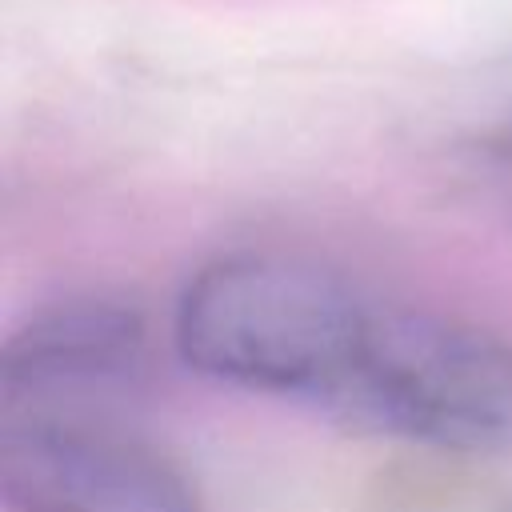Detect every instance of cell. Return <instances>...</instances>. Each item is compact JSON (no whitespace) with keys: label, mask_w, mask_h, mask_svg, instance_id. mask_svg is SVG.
Here are the masks:
<instances>
[{"label":"cell","mask_w":512,"mask_h":512,"mask_svg":"<svg viewBox=\"0 0 512 512\" xmlns=\"http://www.w3.org/2000/svg\"><path fill=\"white\" fill-rule=\"evenodd\" d=\"M172 340L192 372L352 432L452 456L512 452V344L500 332L384 300L308 256L208 260L176 300Z\"/></svg>","instance_id":"1"},{"label":"cell","mask_w":512,"mask_h":512,"mask_svg":"<svg viewBox=\"0 0 512 512\" xmlns=\"http://www.w3.org/2000/svg\"><path fill=\"white\" fill-rule=\"evenodd\" d=\"M0 496L8 512H204L176 460L100 416L4 412Z\"/></svg>","instance_id":"2"},{"label":"cell","mask_w":512,"mask_h":512,"mask_svg":"<svg viewBox=\"0 0 512 512\" xmlns=\"http://www.w3.org/2000/svg\"><path fill=\"white\" fill-rule=\"evenodd\" d=\"M148 368V324L128 300L76 296L40 308L0 348L4 412L92 416L84 404L128 392Z\"/></svg>","instance_id":"3"},{"label":"cell","mask_w":512,"mask_h":512,"mask_svg":"<svg viewBox=\"0 0 512 512\" xmlns=\"http://www.w3.org/2000/svg\"><path fill=\"white\" fill-rule=\"evenodd\" d=\"M480 160H484V168L512 192V108L484 132V140H480Z\"/></svg>","instance_id":"4"}]
</instances>
